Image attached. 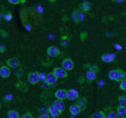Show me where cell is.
<instances>
[{
	"instance_id": "5bb4252c",
	"label": "cell",
	"mask_w": 126,
	"mask_h": 118,
	"mask_svg": "<svg viewBox=\"0 0 126 118\" xmlns=\"http://www.w3.org/2000/svg\"><path fill=\"white\" fill-rule=\"evenodd\" d=\"M69 111H70V113H71L72 115H75V116H76V115L79 114L82 110H81V108L79 107L77 103H74V104L70 105V107H69Z\"/></svg>"
},
{
	"instance_id": "7402d4cb",
	"label": "cell",
	"mask_w": 126,
	"mask_h": 118,
	"mask_svg": "<svg viewBox=\"0 0 126 118\" xmlns=\"http://www.w3.org/2000/svg\"><path fill=\"white\" fill-rule=\"evenodd\" d=\"M119 106H126V95H121L117 99Z\"/></svg>"
},
{
	"instance_id": "74e56055",
	"label": "cell",
	"mask_w": 126,
	"mask_h": 118,
	"mask_svg": "<svg viewBox=\"0 0 126 118\" xmlns=\"http://www.w3.org/2000/svg\"><path fill=\"white\" fill-rule=\"evenodd\" d=\"M48 1H49V2H55L56 0H48Z\"/></svg>"
},
{
	"instance_id": "ba28073f",
	"label": "cell",
	"mask_w": 126,
	"mask_h": 118,
	"mask_svg": "<svg viewBox=\"0 0 126 118\" xmlns=\"http://www.w3.org/2000/svg\"><path fill=\"white\" fill-rule=\"evenodd\" d=\"M58 80V77L53 74V73H48L46 74V78H45V82L47 83V85H54Z\"/></svg>"
},
{
	"instance_id": "44dd1931",
	"label": "cell",
	"mask_w": 126,
	"mask_h": 118,
	"mask_svg": "<svg viewBox=\"0 0 126 118\" xmlns=\"http://www.w3.org/2000/svg\"><path fill=\"white\" fill-rule=\"evenodd\" d=\"M92 118H107V114L104 111L99 110V111H96L95 113L92 114Z\"/></svg>"
},
{
	"instance_id": "4dcf8cb0",
	"label": "cell",
	"mask_w": 126,
	"mask_h": 118,
	"mask_svg": "<svg viewBox=\"0 0 126 118\" xmlns=\"http://www.w3.org/2000/svg\"><path fill=\"white\" fill-rule=\"evenodd\" d=\"M21 118H33V116H32V114L30 112H26L24 115H22Z\"/></svg>"
},
{
	"instance_id": "ac0fdd59",
	"label": "cell",
	"mask_w": 126,
	"mask_h": 118,
	"mask_svg": "<svg viewBox=\"0 0 126 118\" xmlns=\"http://www.w3.org/2000/svg\"><path fill=\"white\" fill-rule=\"evenodd\" d=\"M52 104L56 107V108H58L61 112H63L64 110H65V103H64V102L63 101H61V100H55L53 103H52Z\"/></svg>"
},
{
	"instance_id": "8fae6325",
	"label": "cell",
	"mask_w": 126,
	"mask_h": 118,
	"mask_svg": "<svg viewBox=\"0 0 126 118\" xmlns=\"http://www.w3.org/2000/svg\"><path fill=\"white\" fill-rule=\"evenodd\" d=\"M54 97L57 99V100H61L64 101L67 99V90L65 89H58L55 91L54 93Z\"/></svg>"
},
{
	"instance_id": "9c48e42d",
	"label": "cell",
	"mask_w": 126,
	"mask_h": 118,
	"mask_svg": "<svg viewBox=\"0 0 126 118\" xmlns=\"http://www.w3.org/2000/svg\"><path fill=\"white\" fill-rule=\"evenodd\" d=\"M79 98V92L76 89H69L67 90V99L70 101H75Z\"/></svg>"
},
{
	"instance_id": "277c9868",
	"label": "cell",
	"mask_w": 126,
	"mask_h": 118,
	"mask_svg": "<svg viewBox=\"0 0 126 118\" xmlns=\"http://www.w3.org/2000/svg\"><path fill=\"white\" fill-rule=\"evenodd\" d=\"M52 73L55 74L58 78H66L68 77V73L65 69H63L62 67H56L53 69Z\"/></svg>"
},
{
	"instance_id": "d4e9b609",
	"label": "cell",
	"mask_w": 126,
	"mask_h": 118,
	"mask_svg": "<svg viewBox=\"0 0 126 118\" xmlns=\"http://www.w3.org/2000/svg\"><path fill=\"white\" fill-rule=\"evenodd\" d=\"M107 118H120V117H119V115L117 114V112L110 111V112H108V114H107Z\"/></svg>"
},
{
	"instance_id": "d6986e66",
	"label": "cell",
	"mask_w": 126,
	"mask_h": 118,
	"mask_svg": "<svg viewBox=\"0 0 126 118\" xmlns=\"http://www.w3.org/2000/svg\"><path fill=\"white\" fill-rule=\"evenodd\" d=\"M116 112L119 115V117L126 118V106H118L116 108Z\"/></svg>"
},
{
	"instance_id": "ffe728a7",
	"label": "cell",
	"mask_w": 126,
	"mask_h": 118,
	"mask_svg": "<svg viewBox=\"0 0 126 118\" xmlns=\"http://www.w3.org/2000/svg\"><path fill=\"white\" fill-rule=\"evenodd\" d=\"M7 115H8V118H20L19 113L16 110H15V109L9 110L8 113H7Z\"/></svg>"
},
{
	"instance_id": "52a82bcc",
	"label": "cell",
	"mask_w": 126,
	"mask_h": 118,
	"mask_svg": "<svg viewBox=\"0 0 126 118\" xmlns=\"http://www.w3.org/2000/svg\"><path fill=\"white\" fill-rule=\"evenodd\" d=\"M6 65L11 69H16L20 67V61L16 57H12L6 61Z\"/></svg>"
},
{
	"instance_id": "8d00e7d4",
	"label": "cell",
	"mask_w": 126,
	"mask_h": 118,
	"mask_svg": "<svg viewBox=\"0 0 126 118\" xmlns=\"http://www.w3.org/2000/svg\"><path fill=\"white\" fill-rule=\"evenodd\" d=\"M25 1H26V0H20V4H23V3H25Z\"/></svg>"
},
{
	"instance_id": "6da1fadb",
	"label": "cell",
	"mask_w": 126,
	"mask_h": 118,
	"mask_svg": "<svg viewBox=\"0 0 126 118\" xmlns=\"http://www.w3.org/2000/svg\"><path fill=\"white\" fill-rule=\"evenodd\" d=\"M108 76L110 80H114V81H122L123 79L126 78V74L120 69H113L110 70L108 73Z\"/></svg>"
},
{
	"instance_id": "f1b7e54d",
	"label": "cell",
	"mask_w": 126,
	"mask_h": 118,
	"mask_svg": "<svg viewBox=\"0 0 126 118\" xmlns=\"http://www.w3.org/2000/svg\"><path fill=\"white\" fill-rule=\"evenodd\" d=\"M79 37H80V40H81V41H84V40L86 39V37H87V33H86V32H81Z\"/></svg>"
},
{
	"instance_id": "d6a6232c",
	"label": "cell",
	"mask_w": 126,
	"mask_h": 118,
	"mask_svg": "<svg viewBox=\"0 0 126 118\" xmlns=\"http://www.w3.org/2000/svg\"><path fill=\"white\" fill-rule=\"evenodd\" d=\"M6 50H7V48L5 45H0V53H4V52H6Z\"/></svg>"
},
{
	"instance_id": "4316f807",
	"label": "cell",
	"mask_w": 126,
	"mask_h": 118,
	"mask_svg": "<svg viewBox=\"0 0 126 118\" xmlns=\"http://www.w3.org/2000/svg\"><path fill=\"white\" fill-rule=\"evenodd\" d=\"M0 36L2 37V38H8V33H7V31H5V30H2V29H0Z\"/></svg>"
},
{
	"instance_id": "d590c367",
	"label": "cell",
	"mask_w": 126,
	"mask_h": 118,
	"mask_svg": "<svg viewBox=\"0 0 126 118\" xmlns=\"http://www.w3.org/2000/svg\"><path fill=\"white\" fill-rule=\"evenodd\" d=\"M79 82H83V77H80L79 78Z\"/></svg>"
},
{
	"instance_id": "83f0119b",
	"label": "cell",
	"mask_w": 126,
	"mask_h": 118,
	"mask_svg": "<svg viewBox=\"0 0 126 118\" xmlns=\"http://www.w3.org/2000/svg\"><path fill=\"white\" fill-rule=\"evenodd\" d=\"M89 70H90V71H93L95 73H98V72H99V68H98V66H96V65L89 66Z\"/></svg>"
},
{
	"instance_id": "5b68a950",
	"label": "cell",
	"mask_w": 126,
	"mask_h": 118,
	"mask_svg": "<svg viewBox=\"0 0 126 118\" xmlns=\"http://www.w3.org/2000/svg\"><path fill=\"white\" fill-rule=\"evenodd\" d=\"M61 65H62L63 69H65L67 72L68 71H72L74 69V67H75V63L71 58H65L62 61Z\"/></svg>"
},
{
	"instance_id": "603a6c76",
	"label": "cell",
	"mask_w": 126,
	"mask_h": 118,
	"mask_svg": "<svg viewBox=\"0 0 126 118\" xmlns=\"http://www.w3.org/2000/svg\"><path fill=\"white\" fill-rule=\"evenodd\" d=\"M2 15H3L4 18H5L7 21H10V20L13 18V15H12L10 12H4V14L2 13Z\"/></svg>"
},
{
	"instance_id": "8992f818",
	"label": "cell",
	"mask_w": 126,
	"mask_h": 118,
	"mask_svg": "<svg viewBox=\"0 0 126 118\" xmlns=\"http://www.w3.org/2000/svg\"><path fill=\"white\" fill-rule=\"evenodd\" d=\"M47 54L49 57H57L60 55V49L54 45L48 46L47 48Z\"/></svg>"
},
{
	"instance_id": "7a4b0ae2",
	"label": "cell",
	"mask_w": 126,
	"mask_h": 118,
	"mask_svg": "<svg viewBox=\"0 0 126 118\" xmlns=\"http://www.w3.org/2000/svg\"><path fill=\"white\" fill-rule=\"evenodd\" d=\"M27 80L30 84H37L40 82V75H39V72H29L27 74Z\"/></svg>"
},
{
	"instance_id": "836d02e7",
	"label": "cell",
	"mask_w": 126,
	"mask_h": 118,
	"mask_svg": "<svg viewBox=\"0 0 126 118\" xmlns=\"http://www.w3.org/2000/svg\"><path fill=\"white\" fill-rule=\"evenodd\" d=\"M39 118H50L49 117V115L47 114V113H44V114H42V115H40V117Z\"/></svg>"
},
{
	"instance_id": "cb8c5ba5",
	"label": "cell",
	"mask_w": 126,
	"mask_h": 118,
	"mask_svg": "<svg viewBox=\"0 0 126 118\" xmlns=\"http://www.w3.org/2000/svg\"><path fill=\"white\" fill-rule=\"evenodd\" d=\"M23 73H24V70H23L22 68H20V67H19V68H18V70L16 71L15 74H16V76L17 77V78H21V77H22V75H23Z\"/></svg>"
},
{
	"instance_id": "f35d334b",
	"label": "cell",
	"mask_w": 126,
	"mask_h": 118,
	"mask_svg": "<svg viewBox=\"0 0 126 118\" xmlns=\"http://www.w3.org/2000/svg\"><path fill=\"white\" fill-rule=\"evenodd\" d=\"M1 18H2V15H0V20H1Z\"/></svg>"
},
{
	"instance_id": "2e32d148",
	"label": "cell",
	"mask_w": 126,
	"mask_h": 118,
	"mask_svg": "<svg viewBox=\"0 0 126 118\" xmlns=\"http://www.w3.org/2000/svg\"><path fill=\"white\" fill-rule=\"evenodd\" d=\"M85 77H86V79H87L88 82H92V81H94L95 79L97 78V73H95V72H93V71L88 70V71L86 72Z\"/></svg>"
},
{
	"instance_id": "e0dca14e",
	"label": "cell",
	"mask_w": 126,
	"mask_h": 118,
	"mask_svg": "<svg viewBox=\"0 0 126 118\" xmlns=\"http://www.w3.org/2000/svg\"><path fill=\"white\" fill-rule=\"evenodd\" d=\"M77 104L79 105V107L81 108V110L83 111L85 108H86V104H87V100L84 98V97H80L77 100Z\"/></svg>"
},
{
	"instance_id": "3957f363",
	"label": "cell",
	"mask_w": 126,
	"mask_h": 118,
	"mask_svg": "<svg viewBox=\"0 0 126 118\" xmlns=\"http://www.w3.org/2000/svg\"><path fill=\"white\" fill-rule=\"evenodd\" d=\"M72 18L75 23H79L80 21L83 20L84 15H83V13L81 11H79V9H75L72 13Z\"/></svg>"
},
{
	"instance_id": "9a60e30c",
	"label": "cell",
	"mask_w": 126,
	"mask_h": 118,
	"mask_svg": "<svg viewBox=\"0 0 126 118\" xmlns=\"http://www.w3.org/2000/svg\"><path fill=\"white\" fill-rule=\"evenodd\" d=\"M101 59L105 63H110L115 59V54L114 53H105L101 56Z\"/></svg>"
},
{
	"instance_id": "4fadbf2b",
	"label": "cell",
	"mask_w": 126,
	"mask_h": 118,
	"mask_svg": "<svg viewBox=\"0 0 126 118\" xmlns=\"http://www.w3.org/2000/svg\"><path fill=\"white\" fill-rule=\"evenodd\" d=\"M79 8H80V10H81L82 13H89L91 11L92 6H91V4L88 1H84V2H82L79 5Z\"/></svg>"
},
{
	"instance_id": "1f68e13d",
	"label": "cell",
	"mask_w": 126,
	"mask_h": 118,
	"mask_svg": "<svg viewBox=\"0 0 126 118\" xmlns=\"http://www.w3.org/2000/svg\"><path fill=\"white\" fill-rule=\"evenodd\" d=\"M13 99V97H12V95H10V94H8V95H6L5 97H4V100L5 101H11Z\"/></svg>"
},
{
	"instance_id": "484cf974",
	"label": "cell",
	"mask_w": 126,
	"mask_h": 118,
	"mask_svg": "<svg viewBox=\"0 0 126 118\" xmlns=\"http://www.w3.org/2000/svg\"><path fill=\"white\" fill-rule=\"evenodd\" d=\"M119 89H120V90H122V91H126V78L125 79H123L122 81H120Z\"/></svg>"
},
{
	"instance_id": "7c38bea8",
	"label": "cell",
	"mask_w": 126,
	"mask_h": 118,
	"mask_svg": "<svg viewBox=\"0 0 126 118\" xmlns=\"http://www.w3.org/2000/svg\"><path fill=\"white\" fill-rule=\"evenodd\" d=\"M47 111H48V113H49V114H50L53 118H57L60 114H61V113H62V112H61L58 108H56L53 104H51V105H49V106H48Z\"/></svg>"
},
{
	"instance_id": "30bf717a",
	"label": "cell",
	"mask_w": 126,
	"mask_h": 118,
	"mask_svg": "<svg viewBox=\"0 0 126 118\" xmlns=\"http://www.w3.org/2000/svg\"><path fill=\"white\" fill-rule=\"evenodd\" d=\"M11 75V68H9L7 65L0 67V76L3 78H8Z\"/></svg>"
},
{
	"instance_id": "f546056e",
	"label": "cell",
	"mask_w": 126,
	"mask_h": 118,
	"mask_svg": "<svg viewBox=\"0 0 126 118\" xmlns=\"http://www.w3.org/2000/svg\"><path fill=\"white\" fill-rule=\"evenodd\" d=\"M9 3L13 4V5H16V4H20V0H8Z\"/></svg>"
},
{
	"instance_id": "ab89813d",
	"label": "cell",
	"mask_w": 126,
	"mask_h": 118,
	"mask_svg": "<svg viewBox=\"0 0 126 118\" xmlns=\"http://www.w3.org/2000/svg\"><path fill=\"white\" fill-rule=\"evenodd\" d=\"M0 108H1V103H0Z\"/></svg>"
},
{
	"instance_id": "e575fe53",
	"label": "cell",
	"mask_w": 126,
	"mask_h": 118,
	"mask_svg": "<svg viewBox=\"0 0 126 118\" xmlns=\"http://www.w3.org/2000/svg\"><path fill=\"white\" fill-rule=\"evenodd\" d=\"M114 2H116V3H118V4H121V3H123L125 0H113Z\"/></svg>"
}]
</instances>
